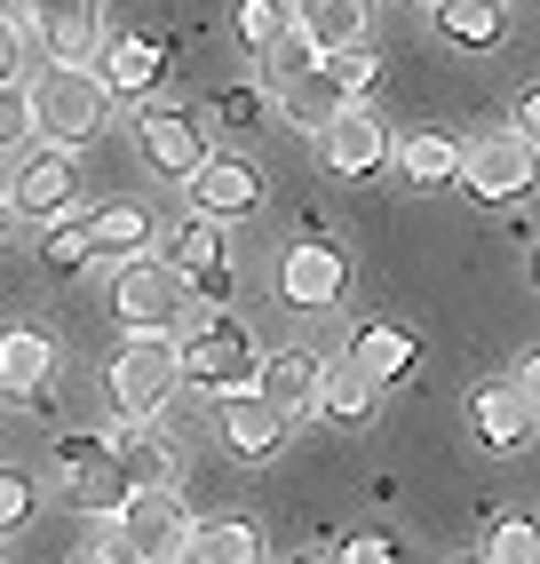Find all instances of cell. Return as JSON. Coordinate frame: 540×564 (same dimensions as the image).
Here are the masks:
<instances>
[{
	"mask_svg": "<svg viewBox=\"0 0 540 564\" xmlns=\"http://www.w3.org/2000/svg\"><path fill=\"white\" fill-rule=\"evenodd\" d=\"M24 120L41 128L56 152H80V143L111 120V96H104V80L88 64H41L24 80Z\"/></svg>",
	"mask_w": 540,
	"mask_h": 564,
	"instance_id": "cell-1",
	"label": "cell"
},
{
	"mask_svg": "<svg viewBox=\"0 0 540 564\" xmlns=\"http://www.w3.org/2000/svg\"><path fill=\"white\" fill-rule=\"evenodd\" d=\"M111 311H120L128 334H183V326H199V294L183 286L175 262L136 254V262L111 271Z\"/></svg>",
	"mask_w": 540,
	"mask_h": 564,
	"instance_id": "cell-2",
	"label": "cell"
},
{
	"mask_svg": "<svg viewBox=\"0 0 540 564\" xmlns=\"http://www.w3.org/2000/svg\"><path fill=\"white\" fill-rule=\"evenodd\" d=\"M104 390H111V405H120V422H128V430H136V422H160L168 398L183 390L175 334H128L120 358H111V373H104Z\"/></svg>",
	"mask_w": 540,
	"mask_h": 564,
	"instance_id": "cell-3",
	"label": "cell"
},
{
	"mask_svg": "<svg viewBox=\"0 0 540 564\" xmlns=\"http://www.w3.org/2000/svg\"><path fill=\"white\" fill-rule=\"evenodd\" d=\"M175 366H183V382H191V390H207V398H239V390H255L262 350H255V334H247L239 318H207V326L175 334Z\"/></svg>",
	"mask_w": 540,
	"mask_h": 564,
	"instance_id": "cell-4",
	"label": "cell"
},
{
	"mask_svg": "<svg viewBox=\"0 0 540 564\" xmlns=\"http://www.w3.org/2000/svg\"><path fill=\"white\" fill-rule=\"evenodd\" d=\"M56 477H64L72 509L96 517V524H111V517L128 509L120 454H111V437H96V430H64V437H56Z\"/></svg>",
	"mask_w": 540,
	"mask_h": 564,
	"instance_id": "cell-5",
	"label": "cell"
},
{
	"mask_svg": "<svg viewBox=\"0 0 540 564\" xmlns=\"http://www.w3.org/2000/svg\"><path fill=\"white\" fill-rule=\"evenodd\" d=\"M342 294H350V254H342V239H326L311 223V231L279 254V303L287 311H334Z\"/></svg>",
	"mask_w": 540,
	"mask_h": 564,
	"instance_id": "cell-6",
	"label": "cell"
},
{
	"mask_svg": "<svg viewBox=\"0 0 540 564\" xmlns=\"http://www.w3.org/2000/svg\"><path fill=\"white\" fill-rule=\"evenodd\" d=\"M311 143H318V167L342 175V183H358V175H381V167H390V128H381V111H374V104H342Z\"/></svg>",
	"mask_w": 540,
	"mask_h": 564,
	"instance_id": "cell-7",
	"label": "cell"
},
{
	"mask_svg": "<svg viewBox=\"0 0 540 564\" xmlns=\"http://www.w3.org/2000/svg\"><path fill=\"white\" fill-rule=\"evenodd\" d=\"M453 183L469 199H485V207H509V199H525V183H532V143L509 135V128H493V135H477L469 152H461Z\"/></svg>",
	"mask_w": 540,
	"mask_h": 564,
	"instance_id": "cell-8",
	"label": "cell"
},
{
	"mask_svg": "<svg viewBox=\"0 0 540 564\" xmlns=\"http://www.w3.org/2000/svg\"><path fill=\"white\" fill-rule=\"evenodd\" d=\"M111 533L128 541L136 564H183V541H191V509L175 494H128V509L111 517Z\"/></svg>",
	"mask_w": 540,
	"mask_h": 564,
	"instance_id": "cell-9",
	"label": "cell"
},
{
	"mask_svg": "<svg viewBox=\"0 0 540 564\" xmlns=\"http://www.w3.org/2000/svg\"><path fill=\"white\" fill-rule=\"evenodd\" d=\"M175 271H183V286L199 294V311H223L230 303V286H239V262H230V239H223V223H207V215H191L183 231H175Z\"/></svg>",
	"mask_w": 540,
	"mask_h": 564,
	"instance_id": "cell-10",
	"label": "cell"
},
{
	"mask_svg": "<svg viewBox=\"0 0 540 564\" xmlns=\"http://www.w3.org/2000/svg\"><path fill=\"white\" fill-rule=\"evenodd\" d=\"M24 32L48 64H88L104 41V0H24Z\"/></svg>",
	"mask_w": 540,
	"mask_h": 564,
	"instance_id": "cell-11",
	"label": "cell"
},
{
	"mask_svg": "<svg viewBox=\"0 0 540 564\" xmlns=\"http://www.w3.org/2000/svg\"><path fill=\"white\" fill-rule=\"evenodd\" d=\"M136 143H143V160L160 175H175V183H191L207 167V128L191 120L183 104H143L136 111Z\"/></svg>",
	"mask_w": 540,
	"mask_h": 564,
	"instance_id": "cell-12",
	"label": "cell"
},
{
	"mask_svg": "<svg viewBox=\"0 0 540 564\" xmlns=\"http://www.w3.org/2000/svg\"><path fill=\"white\" fill-rule=\"evenodd\" d=\"M9 215H41V223H56L72 199H80V167H72V152H56V143H41V152H24L17 160V175H9Z\"/></svg>",
	"mask_w": 540,
	"mask_h": 564,
	"instance_id": "cell-13",
	"label": "cell"
},
{
	"mask_svg": "<svg viewBox=\"0 0 540 564\" xmlns=\"http://www.w3.org/2000/svg\"><path fill=\"white\" fill-rule=\"evenodd\" d=\"M96 80H104V96H151L168 80V41H151V32H120V41H96Z\"/></svg>",
	"mask_w": 540,
	"mask_h": 564,
	"instance_id": "cell-14",
	"label": "cell"
},
{
	"mask_svg": "<svg viewBox=\"0 0 540 564\" xmlns=\"http://www.w3.org/2000/svg\"><path fill=\"white\" fill-rule=\"evenodd\" d=\"M183 192H191V215H207V223H239V215L262 207V175H255L247 160H215V152H207V167L191 175Z\"/></svg>",
	"mask_w": 540,
	"mask_h": 564,
	"instance_id": "cell-15",
	"label": "cell"
},
{
	"mask_svg": "<svg viewBox=\"0 0 540 564\" xmlns=\"http://www.w3.org/2000/svg\"><path fill=\"white\" fill-rule=\"evenodd\" d=\"M255 398L279 413V422L318 413V358H311V350H270V358L255 366Z\"/></svg>",
	"mask_w": 540,
	"mask_h": 564,
	"instance_id": "cell-16",
	"label": "cell"
},
{
	"mask_svg": "<svg viewBox=\"0 0 540 564\" xmlns=\"http://www.w3.org/2000/svg\"><path fill=\"white\" fill-rule=\"evenodd\" d=\"M151 207L143 199H104L96 215H80V239H88V262H136L151 247Z\"/></svg>",
	"mask_w": 540,
	"mask_h": 564,
	"instance_id": "cell-17",
	"label": "cell"
},
{
	"mask_svg": "<svg viewBox=\"0 0 540 564\" xmlns=\"http://www.w3.org/2000/svg\"><path fill=\"white\" fill-rule=\"evenodd\" d=\"M294 41L311 48V56H334V48H366V24L374 9L366 0H294Z\"/></svg>",
	"mask_w": 540,
	"mask_h": 564,
	"instance_id": "cell-18",
	"label": "cell"
},
{
	"mask_svg": "<svg viewBox=\"0 0 540 564\" xmlns=\"http://www.w3.org/2000/svg\"><path fill=\"white\" fill-rule=\"evenodd\" d=\"M342 104H350V96L334 88V72H326L318 56H311V64H294V72H279V120H287V128L318 135V128L334 120Z\"/></svg>",
	"mask_w": 540,
	"mask_h": 564,
	"instance_id": "cell-19",
	"label": "cell"
},
{
	"mask_svg": "<svg viewBox=\"0 0 540 564\" xmlns=\"http://www.w3.org/2000/svg\"><path fill=\"white\" fill-rule=\"evenodd\" d=\"M469 413H477V437L493 445V454H525V445H532V390L485 382V390L469 398Z\"/></svg>",
	"mask_w": 540,
	"mask_h": 564,
	"instance_id": "cell-20",
	"label": "cell"
},
{
	"mask_svg": "<svg viewBox=\"0 0 540 564\" xmlns=\"http://www.w3.org/2000/svg\"><path fill=\"white\" fill-rule=\"evenodd\" d=\"M56 373V343L41 326H0V398H41Z\"/></svg>",
	"mask_w": 540,
	"mask_h": 564,
	"instance_id": "cell-21",
	"label": "cell"
},
{
	"mask_svg": "<svg viewBox=\"0 0 540 564\" xmlns=\"http://www.w3.org/2000/svg\"><path fill=\"white\" fill-rule=\"evenodd\" d=\"M390 160H398V183H413V192H445V183L461 175V143L438 135V128H413L390 143Z\"/></svg>",
	"mask_w": 540,
	"mask_h": 564,
	"instance_id": "cell-22",
	"label": "cell"
},
{
	"mask_svg": "<svg viewBox=\"0 0 540 564\" xmlns=\"http://www.w3.org/2000/svg\"><path fill=\"white\" fill-rule=\"evenodd\" d=\"M413 358H421V343H413L406 326H381V318H366V326L350 334V366L366 373L374 390H381V382H406V373H413Z\"/></svg>",
	"mask_w": 540,
	"mask_h": 564,
	"instance_id": "cell-23",
	"label": "cell"
},
{
	"mask_svg": "<svg viewBox=\"0 0 540 564\" xmlns=\"http://www.w3.org/2000/svg\"><path fill=\"white\" fill-rule=\"evenodd\" d=\"M223 445H230L239 462H270V454L287 445V422H279L255 390H239V398H223Z\"/></svg>",
	"mask_w": 540,
	"mask_h": 564,
	"instance_id": "cell-24",
	"label": "cell"
},
{
	"mask_svg": "<svg viewBox=\"0 0 540 564\" xmlns=\"http://www.w3.org/2000/svg\"><path fill=\"white\" fill-rule=\"evenodd\" d=\"M318 413H326V422H342V430H366L374 413H381V390L366 382L350 358H342V366H318Z\"/></svg>",
	"mask_w": 540,
	"mask_h": 564,
	"instance_id": "cell-25",
	"label": "cell"
},
{
	"mask_svg": "<svg viewBox=\"0 0 540 564\" xmlns=\"http://www.w3.org/2000/svg\"><path fill=\"white\" fill-rule=\"evenodd\" d=\"M183 564H262V533L247 517H207V524H191Z\"/></svg>",
	"mask_w": 540,
	"mask_h": 564,
	"instance_id": "cell-26",
	"label": "cell"
},
{
	"mask_svg": "<svg viewBox=\"0 0 540 564\" xmlns=\"http://www.w3.org/2000/svg\"><path fill=\"white\" fill-rule=\"evenodd\" d=\"M430 17H438L445 41H461V48L509 41V0H430Z\"/></svg>",
	"mask_w": 540,
	"mask_h": 564,
	"instance_id": "cell-27",
	"label": "cell"
},
{
	"mask_svg": "<svg viewBox=\"0 0 540 564\" xmlns=\"http://www.w3.org/2000/svg\"><path fill=\"white\" fill-rule=\"evenodd\" d=\"M111 454H120L128 494H175V454L168 437H151V422H136V437H111Z\"/></svg>",
	"mask_w": 540,
	"mask_h": 564,
	"instance_id": "cell-28",
	"label": "cell"
},
{
	"mask_svg": "<svg viewBox=\"0 0 540 564\" xmlns=\"http://www.w3.org/2000/svg\"><path fill=\"white\" fill-rule=\"evenodd\" d=\"M230 24H239L247 56H279V48L294 41V17H287V0H239V9H230Z\"/></svg>",
	"mask_w": 540,
	"mask_h": 564,
	"instance_id": "cell-29",
	"label": "cell"
},
{
	"mask_svg": "<svg viewBox=\"0 0 540 564\" xmlns=\"http://www.w3.org/2000/svg\"><path fill=\"white\" fill-rule=\"evenodd\" d=\"M485 564H540V533L525 517H500L493 533H485Z\"/></svg>",
	"mask_w": 540,
	"mask_h": 564,
	"instance_id": "cell-30",
	"label": "cell"
},
{
	"mask_svg": "<svg viewBox=\"0 0 540 564\" xmlns=\"http://www.w3.org/2000/svg\"><path fill=\"white\" fill-rule=\"evenodd\" d=\"M215 120L247 135V128H262V120H270V96H262L255 80H239V88H223V96H215Z\"/></svg>",
	"mask_w": 540,
	"mask_h": 564,
	"instance_id": "cell-31",
	"label": "cell"
},
{
	"mask_svg": "<svg viewBox=\"0 0 540 564\" xmlns=\"http://www.w3.org/2000/svg\"><path fill=\"white\" fill-rule=\"evenodd\" d=\"M334 564H406V549H398V533H381V524H358V533L334 549Z\"/></svg>",
	"mask_w": 540,
	"mask_h": 564,
	"instance_id": "cell-32",
	"label": "cell"
},
{
	"mask_svg": "<svg viewBox=\"0 0 540 564\" xmlns=\"http://www.w3.org/2000/svg\"><path fill=\"white\" fill-rule=\"evenodd\" d=\"M318 64L334 72V88H342V96H350V104H358V96L374 88V72H381V64H374L366 48H334V56H318Z\"/></svg>",
	"mask_w": 540,
	"mask_h": 564,
	"instance_id": "cell-33",
	"label": "cell"
},
{
	"mask_svg": "<svg viewBox=\"0 0 540 564\" xmlns=\"http://www.w3.org/2000/svg\"><path fill=\"white\" fill-rule=\"evenodd\" d=\"M41 262H48L56 279H64V271H80V262H88V239H80V223H72V215H56V231H48Z\"/></svg>",
	"mask_w": 540,
	"mask_h": 564,
	"instance_id": "cell-34",
	"label": "cell"
},
{
	"mask_svg": "<svg viewBox=\"0 0 540 564\" xmlns=\"http://www.w3.org/2000/svg\"><path fill=\"white\" fill-rule=\"evenodd\" d=\"M24 135H32V120H24V80H0V160H9Z\"/></svg>",
	"mask_w": 540,
	"mask_h": 564,
	"instance_id": "cell-35",
	"label": "cell"
},
{
	"mask_svg": "<svg viewBox=\"0 0 540 564\" xmlns=\"http://www.w3.org/2000/svg\"><path fill=\"white\" fill-rule=\"evenodd\" d=\"M32 517V477L24 469H0V533H17Z\"/></svg>",
	"mask_w": 540,
	"mask_h": 564,
	"instance_id": "cell-36",
	"label": "cell"
},
{
	"mask_svg": "<svg viewBox=\"0 0 540 564\" xmlns=\"http://www.w3.org/2000/svg\"><path fill=\"white\" fill-rule=\"evenodd\" d=\"M24 48H32V32L17 17H0V80H17V72H24Z\"/></svg>",
	"mask_w": 540,
	"mask_h": 564,
	"instance_id": "cell-37",
	"label": "cell"
},
{
	"mask_svg": "<svg viewBox=\"0 0 540 564\" xmlns=\"http://www.w3.org/2000/svg\"><path fill=\"white\" fill-rule=\"evenodd\" d=\"M509 120H517L509 135H525V143H532V128H540V88H517V96H509Z\"/></svg>",
	"mask_w": 540,
	"mask_h": 564,
	"instance_id": "cell-38",
	"label": "cell"
},
{
	"mask_svg": "<svg viewBox=\"0 0 540 564\" xmlns=\"http://www.w3.org/2000/svg\"><path fill=\"white\" fill-rule=\"evenodd\" d=\"M0 231H9V199H0Z\"/></svg>",
	"mask_w": 540,
	"mask_h": 564,
	"instance_id": "cell-39",
	"label": "cell"
},
{
	"mask_svg": "<svg viewBox=\"0 0 540 564\" xmlns=\"http://www.w3.org/2000/svg\"><path fill=\"white\" fill-rule=\"evenodd\" d=\"M302 564H334V556H302Z\"/></svg>",
	"mask_w": 540,
	"mask_h": 564,
	"instance_id": "cell-40",
	"label": "cell"
},
{
	"mask_svg": "<svg viewBox=\"0 0 540 564\" xmlns=\"http://www.w3.org/2000/svg\"><path fill=\"white\" fill-rule=\"evenodd\" d=\"M461 564H485V556H461Z\"/></svg>",
	"mask_w": 540,
	"mask_h": 564,
	"instance_id": "cell-41",
	"label": "cell"
},
{
	"mask_svg": "<svg viewBox=\"0 0 540 564\" xmlns=\"http://www.w3.org/2000/svg\"><path fill=\"white\" fill-rule=\"evenodd\" d=\"M80 564H96V556H80Z\"/></svg>",
	"mask_w": 540,
	"mask_h": 564,
	"instance_id": "cell-42",
	"label": "cell"
}]
</instances>
